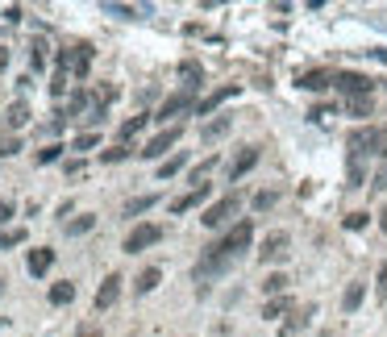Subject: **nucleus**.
Wrapping results in <instances>:
<instances>
[{"instance_id":"39448f33","label":"nucleus","mask_w":387,"mask_h":337,"mask_svg":"<svg viewBox=\"0 0 387 337\" xmlns=\"http://www.w3.org/2000/svg\"><path fill=\"white\" fill-rule=\"evenodd\" d=\"M154 242H163V225H154V221H146V225H133L129 229V238H125V254H138V250H146V246H154Z\"/></svg>"},{"instance_id":"6ab92c4d","label":"nucleus","mask_w":387,"mask_h":337,"mask_svg":"<svg viewBox=\"0 0 387 337\" xmlns=\"http://www.w3.org/2000/svg\"><path fill=\"white\" fill-rule=\"evenodd\" d=\"M158 279H163V271H158V267H146V271L138 275L133 292H138V296H146V292H154V288H158Z\"/></svg>"},{"instance_id":"f8f14e48","label":"nucleus","mask_w":387,"mask_h":337,"mask_svg":"<svg viewBox=\"0 0 387 337\" xmlns=\"http://www.w3.org/2000/svg\"><path fill=\"white\" fill-rule=\"evenodd\" d=\"M296 83L304 92H325V88H334V71H304V75H296Z\"/></svg>"},{"instance_id":"4468645a","label":"nucleus","mask_w":387,"mask_h":337,"mask_svg":"<svg viewBox=\"0 0 387 337\" xmlns=\"http://www.w3.org/2000/svg\"><path fill=\"white\" fill-rule=\"evenodd\" d=\"M25 267H29V275H46V271L54 267V250H50V246H38V250H29Z\"/></svg>"},{"instance_id":"c756f323","label":"nucleus","mask_w":387,"mask_h":337,"mask_svg":"<svg viewBox=\"0 0 387 337\" xmlns=\"http://www.w3.org/2000/svg\"><path fill=\"white\" fill-rule=\"evenodd\" d=\"M42 50H46L42 42H33V46H29V67H33V71H42V67H46V54H42Z\"/></svg>"},{"instance_id":"c85d7f7f","label":"nucleus","mask_w":387,"mask_h":337,"mask_svg":"<svg viewBox=\"0 0 387 337\" xmlns=\"http://www.w3.org/2000/svg\"><path fill=\"white\" fill-rule=\"evenodd\" d=\"M83 108H88V92H75V96L67 100V117H79Z\"/></svg>"},{"instance_id":"c03bdc74","label":"nucleus","mask_w":387,"mask_h":337,"mask_svg":"<svg viewBox=\"0 0 387 337\" xmlns=\"http://www.w3.org/2000/svg\"><path fill=\"white\" fill-rule=\"evenodd\" d=\"M379 229L387 233V204H384V217H379Z\"/></svg>"},{"instance_id":"aec40b11","label":"nucleus","mask_w":387,"mask_h":337,"mask_svg":"<svg viewBox=\"0 0 387 337\" xmlns=\"http://www.w3.org/2000/svg\"><path fill=\"white\" fill-rule=\"evenodd\" d=\"M183 167H188V154L179 150V154H171L167 163H158V179H171V175H179Z\"/></svg>"},{"instance_id":"58836bf2","label":"nucleus","mask_w":387,"mask_h":337,"mask_svg":"<svg viewBox=\"0 0 387 337\" xmlns=\"http://www.w3.org/2000/svg\"><path fill=\"white\" fill-rule=\"evenodd\" d=\"M371 188H375V192H384V188H387V163H384V167H379V171H375V179H371Z\"/></svg>"},{"instance_id":"6e6552de","label":"nucleus","mask_w":387,"mask_h":337,"mask_svg":"<svg viewBox=\"0 0 387 337\" xmlns=\"http://www.w3.org/2000/svg\"><path fill=\"white\" fill-rule=\"evenodd\" d=\"M179 133H183V125H167V129H163L158 138H150V142H146L142 158H163V154H167V150H171V146L179 142Z\"/></svg>"},{"instance_id":"ddd939ff","label":"nucleus","mask_w":387,"mask_h":337,"mask_svg":"<svg viewBox=\"0 0 387 337\" xmlns=\"http://www.w3.org/2000/svg\"><path fill=\"white\" fill-rule=\"evenodd\" d=\"M233 129V117L229 113H221V117H213V121H204L200 125V142H217L221 133H229Z\"/></svg>"},{"instance_id":"7c9ffc66","label":"nucleus","mask_w":387,"mask_h":337,"mask_svg":"<svg viewBox=\"0 0 387 337\" xmlns=\"http://www.w3.org/2000/svg\"><path fill=\"white\" fill-rule=\"evenodd\" d=\"M25 242V229H8V233H0V250H8V246H21Z\"/></svg>"},{"instance_id":"393cba45","label":"nucleus","mask_w":387,"mask_h":337,"mask_svg":"<svg viewBox=\"0 0 387 337\" xmlns=\"http://www.w3.org/2000/svg\"><path fill=\"white\" fill-rule=\"evenodd\" d=\"M292 309V296H275V300H267V309H263V317L267 321H275V317H283Z\"/></svg>"},{"instance_id":"f704fd0d","label":"nucleus","mask_w":387,"mask_h":337,"mask_svg":"<svg viewBox=\"0 0 387 337\" xmlns=\"http://www.w3.org/2000/svg\"><path fill=\"white\" fill-rule=\"evenodd\" d=\"M13 154H21V138H4L0 142V158H13Z\"/></svg>"},{"instance_id":"0eeeda50","label":"nucleus","mask_w":387,"mask_h":337,"mask_svg":"<svg viewBox=\"0 0 387 337\" xmlns=\"http://www.w3.org/2000/svg\"><path fill=\"white\" fill-rule=\"evenodd\" d=\"M288 246H292V238H288L283 229H275V233H267V242H263V250H258V263H263V267H267V263H283V258L292 254Z\"/></svg>"},{"instance_id":"a878e982","label":"nucleus","mask_w":387,"mask_h":337,"mask_svg":"<svg viewBox=\"0 0 387 337\" xmlns=\"http://www.w3.org/2000/svg\"><path fill=\"white\" fill-rule=\"evenodd\" d=\"M154 204H158V196H138V200L125 204V217H138V213H146V208H154Z\"/></svg>"},{"instance_id":"7ed1b4c3","label":"nucleus","mask_w":387,"mask_h":337,"mask_svg":"<svg viewBox=\"0 0 387 337\" xmlns=\"http://www.w3.org/2000/svg\"><path fill=\"white\" fill-rule=\"evenodd\" d=\"M88 67H92V46H88V42L58 50V71H67V75L83 79V75H88Z\"/></svg>"},{"instance_id":"ea45409f","label":"nucleus","mask_w":387,"mask_h":337,"mask_svg":"<svg viewBox=\"0 0 387 337\" xmlns=\"http://www.w3.org/2000/svg\"><path fill=\"white\" fill-rule=\"evenodd\" d=\"M63 88H67V71H58V75H54V83H50V92H54V96H63Z\"/></svg>"},{"instance_id":"1a4fd4ad","label":"nucleus","mask_w":387,"mask_h":337,"mask_svg":"<svg viewBox=\"0 0 387 337\" xmlns=\"http://www.w3.org/2000/svg\"><path fill=\"white\" fill-rule=\"evenodd\" d=\"M121 283H125V279L113 271V275H108V279L96 288V313H104V309H113V304L121 300Z\"/></svg>"},{"instance_id":"79ce46f5","label":"nucleus","mask_w":387,"mask_h":337,"mask_svg":"<svg viewBox=\"0 0 387 337\" xmlns=\"http://www.w3.org/2000/svg\"><path fill=\"white\" fill-rule=\"evenodd\" d=\"M8 217H13V204H8V200H0V225H8Z\"/></svg>"},{"instance_id":"f3484780","label":"nucleus","mask_w":387,"mask_h":337,"mask_svg":"<svg viewBox=\"0 0 387 337\" xmlns=\"http://www.w3.org/2000/svg\"><path fill=\"white\" fill-rule=\"evenodd\" d=\"M200 200H208V183H200V188H192L188 196H179V200H171V213H188V208H196Z\"/></svg>"},{"instance_id":"423d86ee","label":"nucleus","mask_w":387,"mask_h":337,"mask_svg":"<svg viewBox=\"0 0 387 337\" xmlns=\"http://www.w3.org/2000/svg\"><path fill=\"white\" fill-rule=\"evenodd\" d=\"M238 204H242V196H238V192L221 196V200H217L213 208H204V217H200V221H204V229H217V225H225V221H229V217L238 213Z\"/></svg>"},{"instance_id":"2f4dec72","label":"nucleus","mask_w":387,"mask_h":337,"mask_svg":"<svg viewBox=\"0 0 387 337\" xmlns=\"http://www.w3.org/2000/svg\"><path fill=\"white\" fill-rule=\"evenodd\" d=\"M304 325H308V317H292V321H288V325L279 329V337H296L300 329H304Z\"/></svg>"},{"instance_id":"20e7f679","label":"nucleus","mask_w":387,"mask_h":337,"mask_svg":"<svg viewBox=\"0 0 387 337\" xmlns=\"http://www.w3.org/2000/svg\"><path fill=\"white\" fill-rule=\"evenodd\" d=\"M334 88L346 92L350 100H359V96H371L375 92V79L371 75H359V71H334Z\"/></svg>"},{"instance_id":"72a5a7b5","label":"nucleus","mask_w":387,"mask_h":337,"mask_svg":"<svg viewBox=\"0 0 387 337\" xmlns=\"http://www.w3.org/2000/svg\"><path fill=\"white\" fill-rule=\"evenodd\" d=\"M275 200H279V192H258V196H254V208H258V213H267Z\"/></svg>"},{"instance_id":"c9c22d12","label":"nucleus","mask_w":387,"mask_h":337,"mask_svg":"<svg viewBox=\"0 0 387 337\" xmlns=\"http://www.w3.org/2000/svg\"><path fill=\"white\" fill-rule=\"evenodd\" d=\"M63 150H67V146H46V150H38V163L46 167V163H54V158H58Z\"/></svg>"},{"instance_id":"bb28decb","label":"nucleus","mask_w":387,"mask_h":337,"mask_svg":"<svg viewBox=\"0 0 387 337\" xmlns=\"http://www.w3.org/2000/svg\"><path fill=\"white\" fill-rule=\"evenodd\" d=\"M346 113H350V117H371V96H359V100H346Z\"/></svg>"},{"instance_id":"412c9836","label":"nucleus","mask_w":387,"mask_h":337,"mask_svg":"<svg viewBox=\"0 0 387 337\" xmlns=\"http://www.w3.org/2000/svg\"><path fill=\"white\" fill-rule=\"evenodd\" d=\"M63 229H67V238H83V233H92V229H96V217H75V221H63Z\"/></svg>"},{"instance_id":"f257e3e1","label":"nucleus","mask_w":387,"mask_h":337,"mask_svg":"<svg viewBox=\"0 0 387 337\" xmlns=\"http://www.w3.org/2000/svg\"><path fill=\"white\" fill-rule=\"evenodd\" d=\"M250 242H254V221H238L221 242H213L204 254H200V263H196V271H192V279L204 288L208 279H217V275H225L229 267H233V258L242 254V250H250Z\"/></svg>"},{"instance_id":"a18cd8bd","label":"nucleus","mask_w":387,"mask_h":337,"mask_svg":"<svg viewBox=\"0 0 387 337\" xmlns=\"http://www.w3.org/2000/svg\"><path fill=\"white\" fill-rule=\"evenodd\" d=\"M0 292H4V279H0Z\"/></svg>"},{"instance_id":"a211bd4d","label":"nucleus","mask_w":387,"mask_h":337,"mask_svg":"<svg viewBox=\"0 0 387 337\" xmlns=\"http://www.w3.org/2000/svg\"><path fill=\"white\" fill-rule=\"evenodd\" d=\"M25 121H29V104H25V100H13V104L4 108V125H8V129H21Z\"/></svg>"},{"instance_id":"9d476101","label":"nucleus","mask_w":387,"mask_h":337,"mask_svg":"<svg viewBox=\"0 0 387 337\" xmlns=\"http://www.w3.org/2000/svg\"><path fill=\"white\" fill-rule=\"evenodd\" d=\"M100 13L121 17V21H138V17H146V13H150V4H117V0H100Z\"/></svg>"},{"instance_id":"b1692460","label":"nucleus","mask_w":387,"mask_h":337,"mask_svg":"<svg viewBox=\"0 0 387 337\" xmlns=\"http://www.w3.org/2000/svg\"><path fill=\"white\" fill-rule=\"evenodd\" d=\"M71 300H75V283H67V279H63V283H54V288H50V304H71Z\"/></svg>"},{"instance_id":"2eb2a0df","label":"nucleus","mask_w":387,"mask_h":337,"mask_svg":"<svg viewBox=\"0 0 387 337\" xmlns=\"http://www.w3.org/2000/svg\"><path fill=\"white\" fill-rule=\"evenodd\" d=\"M254 163H258V146H246V150H242V154H238V158L229 163V179L238 183V179H242V175H246V171L254 167Z\"/></svg>"},{"instance_id":"4be33fe9","label":"nucleus","mask_w":387,"mask_h":337,"mask_svg":"<svg viewBox=\"0 0 387 337\" xmlns=\"http://www.w3.org/2000/svg\"><path fill=\"white\" fill-rule=\"evenodd\" d=\"M363 296H367V283H350V288H346V296H342V309H346V313H354V309L363 304Z\"/></svg>"},{"instance_id":"473e14b6","label":"nucleus","mask_w":387,"mask_h":337,"mask_svg":"<svg viewBox=\"0 0 387 337\" xmlns=\"http://www.w3.org/2000/svg\"><path fill=\"white\" fill-rule=\"evenodd\" d=\"M96 142H100V133H79V138L71 142V150H92Z\"/></svg>"},{"instance_id":"e433bc0d","label":"nucleus","mask_w":387,"mask_h":337,"mask_svg":"<svg viewBox=\"0 0 387 337\" xmlns=\"http://www.w3.org/2000/svg\"><path fill=\"white\" fill-rule=\"evenodd\" d=\"M100 158H104V163H121V158H129V146H113V150H104Z\"/></svg>"},{"instance_id":"a19ab883","label":"nucleus","mask_w":387,"mask_h":337,"mask_svg":"<svg viewBox=\"0 0 387 337\" xmlns=\"http://www.w3.org/2000/svg\"><path fill=\"white\" fill-rule=\"evenodd\" d=\"M375 283H379V296L387 300V263L379 267V275H375Z\"/></svg>"},{"instance_id":"dca6fc26","label":"nucleus","mask_w":387,"mask_h":337,"mask_svg":"<svg viewBox=\"0 0 387 337\" xmlns=\"http://www.w3.org/2000/svg\"><path fill=\"white\" fill-rule=\"evenodd\" d=\"M229 96H238V83H229V88H221V92H213L208 100H200V108H196V117H208V113H213V108H221V104H225Z\"/></svg>"},{"instance_id":"5701e85b","label":"nucleus","mask_w":387,"mask_h":337,"mask_svg":"<svg viewBox=\"0 0 387 337\" xmlns=\"http://www.w3.org/2000/svg\"><path fill=\"white\" fill-rule=\"evenodd\" d=\"M263 292H267L271 300H275V296H283V292H288V275H279V271H275V275H267V279H263Z\"/></svg>"},{"instance_id":"f03ea898","label":"nucleus","mask_w":387,"mask_h":337,"mask_svg":"<svg viewBox=\"0 0 387 337\" xmlns=\"http://www.w3.org/2000/svg\"><path fill=\"white\" fill-rule=\"evenodd\" d=\"M350 150L354 154H379L387 163V125H367V129H354L350 133Z\"/></svg>"},{"instance_id":"cd10ccee","label":"nucleus","mask_w":387,"mask_h":337,"mask_svg":"<svg viewBox=\"0 0 387 337\" xmlns=\"http://www.w3.org/2000/svg\"><path fill=\"white\" fill-rule=\"evenodd\" d=\"M142 125H146V117H133V121H125V125H121V146H125L129 138H138V133H142Z\"/></svg>"},{"instance_id":"9b49d317","label":"nucleus","mask_w":387,"mask_h":337,"mask_svg":"<svg viewBox=\"0 0 387 337\" xmlns=\"http://www.w3.org/2000/svg\"><path fill=\"white\" fill-rule=\"evenodd\" d=\"M192 96H196V88H183V92H175L171 100H163V108L154 113V121H167V117H175V113L192 108Z\"/></svg>"},{"instance_id":"4c0bfd02","label":"nucleus","mask_w":387,"mask_h":337,"mask_svg":"<svg viewBox=\"0 0 387 337\" xmlns=\"http://www.w3.org/2000/svg\"><path fill=\"white\" fill-rule=\"evenodd\" d=\"M363 225H367V213H350L346 217V229H363Z\"/></svg>"},{"instance_id":"37998d69","label":"nucleus","mask_w":387,"mask_h":337,"mask_svg":"<svg viewBox=\"0 0 387 337\" xmlns=\"http://www.w3.org/2000/svg\"><path fill=\"white\" fill-rule=\"evenodd\" d=\"M4 67H8V50L0 46V71H4Z\"/></svg>"}]
</instances>
